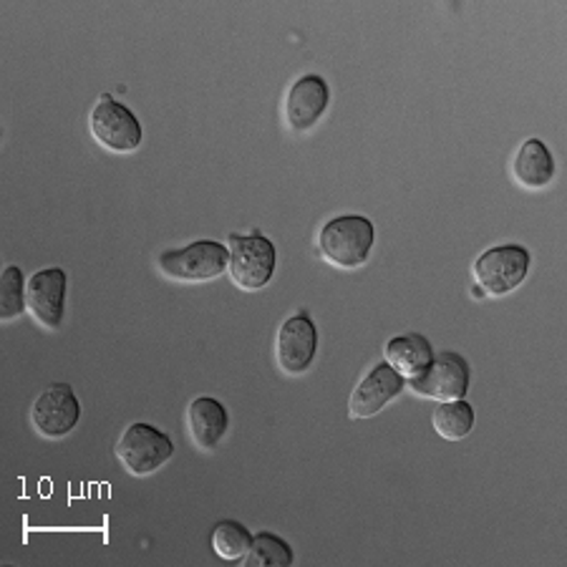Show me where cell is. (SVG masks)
<instances>
[{
  "label": "cell",
  "instance_id": "5b68a950",
  "mask_svg": "<svg viewBox=\"0 0 567 567\" xmlns=\"http://www.w3.org/2000/svg\"><path fill=\"white\" fill-rule=\"evenodd\" d=\"M91 136L109 152L130 154L140 150L144 140V130L132 109L118 104L112 96H102L89 114Z\"/></svg>",
  "mask_w": 567,
  "mask_h": 567
},
{
  "label": "cell",
  "instance_id": "5bb4252c",
  "mask_svg": "<svg viewBox=\"0 0 567 567\" xmlns=\"http://www.w3.org/2000/svg\"><path fill=\"white\" fill-rule=\"evenodd\" d=\"M512 175H515L517 185L527 189H543L555 177V159L547 144L539 140H527L519 146L515 159H512Z\"/></svg>",
  "mask_w": 567,
  "mask_h": 567
},
{
  "label": "cell",
  "instance_id": "6da1fadb",
  "mask_svg": "<svg viewBox=\"0 0 567 567\" xmlns=\"http://www.w3.org/2000/svg\"><path fill=\"white\" fill-rule=\"evenodd\" d=\"M373 223L361 215H343L323 225L318 235V248L336 268H361L373 250Z\"/></svg>",
  "mask_w": 567,
  "mask_h": 567
},
{
  "label": "cell",
  "instance_id": "277c9868",
  "mask_svg": "<svg viewBox=\"0 0 567 567\" xmlns=\"http://www.w3.org/2000/svg\"><path fill=\"white\" fill-rule=\"evenodd\" d=\"M529 262L533 258L523 245H497V248L482 252L474 262V280L487 296H507L523 286Z\"/></svg>",
  "mask_w": 567,
  "mask_h": 567
},
{
  "label": "cell",
  "instance_id": "7c38bea8",
  "mask_svg": "<svg viewBox=\"0 0 567 567\" xmlns=\"http://www.w3.org/2000/svg\"><path fill=\"white\" fill-rule=\"evenodd\" d=\"M328 102H331V89H328L323 76H318V73L300 76L290 86L286 99V118L290 130L298 134L313 130L320 116L326 114Z\"/></svg>",
  "mask_w": 567,
  "mask_h": 567
},
{
  "label": "cell",
  "instance_id": "3957f363",
  "mask_svg": "<svg viewBox=\"0 0 567 567\" xmlns=\"http://www.w3.org/2000/svg\"><path fill=\"white\" fill-rule=\"evenodd\" d=\"M172 454H175L172 439L157 426L144 422L126 426V432L116 442V460L134 477H150L172 460Z\"/></svg>",
  "mask_w": 567,
  "mask_h": 567
},
{
  "label": "cell",
  "instance_id": "ffe728a7",
  "mask_svg": "<svg viewBox=\"0 0 567 567\" xmlns=\"http://www.w3.org/2000/svg\"><path fill=\"white\" fill-rule=\"evenodd\" d=\"M472 296H474V298H482V296H484V290H482V288L477 286V288H474V290H472Z\"/></svg>",
  "mask_w": 567,
  "mask_h": 567
},
{
  "label": "cell",
  "instance_id": "ba28073f",
  "mask_svg": "<svg viewBox=\"0 0 567 567\" xmlns=\"http://www.w3.org/2000/svg\"><path fill=\"white\" fill-rule=\"evenodd\" d=\"M81 419V404L69 383H51L39 393L31 406V422L35 432L45 439H63L76 429Z\"/></svg>",
  "mask_w": 567,
  "mask_h": 567
},
{
  "label": "cell",
  "instance_id": "e0dca14e",
  "mask_svg": "<svg viewBox=\"0 0 567 567\" xmlns=\"http://www.w3.org/2000/svg\"><path fill=\"white\" fill-rule=\"evenodd\" d=\"M213 547L223 560H245V555L252 547V535L248 533V527L235 523V519H223L213 529Z\"/></svg>",
  "mask_w": 567,
  "mask_h": 567
},
{
  "label": "cell",
  "instance_id": "4fadbf2b",
  "mask_svg": "<svg viewBox=\"0 0 567 567\" xmlns=\"http://www.w3.org/2000/svg\"><path fill=\"white\" fill-rule=\"evenodd\" d=\"M230 426L227 409L213 396H199L187 409V432L197 450L209 452L223 442Z\"/></svg>",
  "mask_w": 567,
  "mask_h": 567
},
{
  "label": "cell",
  "instance_id": "2e32d148",
  "mask_svg": "<svg viewBox=\"0 0 567 567\" xmlns=\"http://www.w3.org/2000/svg\"><path fill=\"white\" fill-rule=\"evenodd\" d=\"M432 426L446 442H460L474 429V409L464 399L442 401L432 414Z\"/></svg>",
  "mask_w": 567,
  "mask_h": 567
},
{
  "label": "cell",
  "instance_id": "8fae6325",
  "mask_svg": "<svg viewBox=\"0 0 567 567\" xmlns=\"http://www.w3.org/2000/svg\"><path fill=\"white\" fill-rule=\"evenodd\" d=\"M406 386V379L399 377L391 365L383 361L365 373L353 389L349 399V416L351 419H371L381 414L393 399L399 396Z\"/></svg>",
  "mask_w": 567,
  "mask_h": 567
},
{
  "label": "cell",
  "instance_id": "52a82bcc",
  "mask_svg": "<svg viewBox=\"0 0 567 567\" xmlns=\"http://www.w3.org/2000/svg\"><path fill=\"white\" fill-rule=\"evenodd\" d=\"M409 389L439 404L464 399L470 391V365L460 353H439L416 379L409 381Z\"/></svg>",
  "mask_w": 567,
  "mask_h": 567
},
{
  "label": "cell",
  "instance_id": "9a60e30c",
  "mask_svg": "<svg viewBox=\"0 0 567 567\" xmlns=\"http://www.w3.org/2000/svg\"><path fill=\"white\" fill-rule=\"evenodd\" d=\"M383 355H386V363L391 365L399 377L404 379H416L429 363H432V346L424 336L419 333H406V336H396L391 338L383 349Z\"/></svg>",
  "mask_w": 567,
  "mask_h": 567
},
{
  "label": "cell",
  "instance_id": "7a4b0ae2",
  "mask_svg": "<svg viewBox=\"0 0 567 567\" xmlns=\"http://www.w3.org/2000/svg\"><path fill=\"white\" fill-rule=\"evenodd\" d=\"M227 265H230V250L217 240H197L159 255V270L177 282L215 280L227 270Z\"/></svg>",
  "mask_w": 567,
  "mask_h": 567
},
{
  "label": "cell",
  "instance_id": "d6986e66",
  "mask_svg": "<svg viewBox=\"0 0 567 567\" xmlns=\"http://www.w3.org/2000/svg\"><path fill=\"white\" fill-rule=\"evenodd\" d=\"M0 318L6 320H16L23 310H29L25 306V288H29V280L23 278V270L18 265H8L3 270V280H0Z\"/></svg>",
  "mask_w": 567,
  "mask_h": 567
},
{
  "label": "cell",
  "instance_id": "ac0fdd59",
  "mask_svg": "<svg viewBox=\"0 0 567 567\" xmlns=\"http://www.w3.org/2000/svg\"><path fill=\"white\" fill-rule=\"evenodd\" d=\"M292 560V547L280 539L278 535L258 533L252 537L250 553L245 555V565L250 567H290Z\"/></svg>",
  "mask_w": 567,
  "mask_h": 567
},
{
  "label": "cell",
  "instance_id": "9c48e42d",
  "mask_svg": "<svg viewBox=\"0 0 567 567\" xmlns=\"http://www.w3.org/2000/svg\"><path fill=\"white\" fill-rule=\"evenodd\" d=\"M318 351V331L306 313L288 318L276 338V359L282 373L300 377L310 369Z\"/></svg>",
  "mask_w": 567,
  "mask_h": 567
},
{
  "label": "cell",
  "instance_id": "8992f818",
  "mask_svg": "<svg viewBox=\"0 0 567 567\" xmlns=\"http://www.w3.org/2000/svg\"><path fill=\"white\" fill-rule=\"evenodd\" d=\"M227 272L240 290L252 292L265 288L276 272V245L262 235L233 237Z\"/></svg>",
  "mask_w": 567,
  "mask_h": 567
},
{
  "label": "cell",
  "instance_id": "30bf717a",
  "mask_svg": "<svg viewBox=\"0 0 567 567\" xmlns=\"http://www.w3.org/2000/svg\"><path fill=\"white\" fill-rule=\"evenodd\" d=\"M25 306L43 328H51V331L61 328L63 313H66V272L61 268L33 272L25 288Z\"/></svg>",
  "mask_w": 567,
  "mask_h": 567
}]
</instances>
